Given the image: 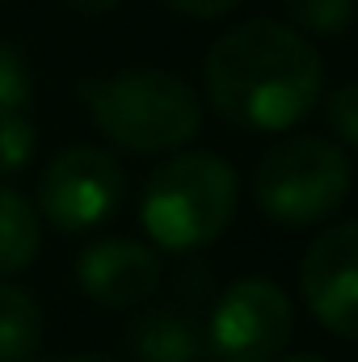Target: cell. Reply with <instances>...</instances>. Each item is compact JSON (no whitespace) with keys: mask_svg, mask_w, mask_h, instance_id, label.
<instances>
[{"mask_svg":"<svg viewBox=\"0 0 358 362\" xmlns=\"http://www.w3.org/2000/svg\"><path fill=\"white\" fill-rule=\"evenodd\" d=\"M308 312L337 337L358 341V223L329 228L312 240L299 266Z\"/></svg>","mask_w":358,"mask_h":362,"instance_id":"cell-7","label":"cell"},{"mask_svg":"<svg viewBox=\"0 0 358 362\" xmlns=\"http://www.w3.org/2000/svg\"><path fill=\"white\" fill-rule=\"evenodd\" d=\"M127 346L139 362H194L202 354V329L181 312H144L127 329Z\"/></svg>","mask_w":358,"mask_h":362,"instance_id":"cell-9","label":"cell"},{"mask_svg":"<svg viewBox=\"0 0 358 362\" xmlns=\"http://www.w3.org/2000/svg\"><path fill=\"white\" fill-rule=\"evenodd\" d=\"M42 245V223L38 211L8 185H0V278L25 270L38 257Z\"/></svg>","mask_w":358,"mask_h":362,"instance_id":"cell-10","label":"cell"},{"mask_svg":"<svg viewBox=\"0 0 358 362\" xmlns=\"http://www.w3.org/2000/svg\"><path fill=\"white\" fill-rule=\"evenodd\" d=\"M287 8H291L295 30L333 38V34H346L354 25L358 0H287Z\"/></svg>","mask_w":358,"mask_h":362,"instance_id":"cell-12","label":"cell"},{"mask_svg":"<svg viewBox=\"0 0 358 362\" xmlns=\"http://www.w3.org/2000/svg\"><path fill=\"white\" fill-rule=\"evenodd\" d=\"M122 202V169L101 148H64L38 177V206L59 232H89Z\"/></svg>","mask_w":358,"mask_h":362,"instance_id":"cell-6","label":"cell"},{"mask_svg":"<svg viewBox=\"0 0 358 362\" xmlns=\"http://www.w3.org/2000/svg\"><path fill=\"white\" fill-rule=\"evenodd\" d=\"M169 8H178L185 17H224V13H232L241 0H165Z\"/></svg>","mask_w":358,"mask_h":362,"instance_id":"cell-16","label":"cell"},{"mask_svg":"<svg viewBox=\"0 0 358 362\" xmlns=\"http://www.w3.org/2000/svg\"><path fill=\"white\" fill-rule=\"evenodd\" d=\"M325 89L321 51L282 21H245L207 51L215 110L249 131H291Z\"/></svg>","mask_w":358,"mask_h":362,"instance_id":"cell-1","label":"cell"},{"mask_svg":"<svg viewBox=\"0 0 358 362\" xmlns=\"http://www.w3.org/2000/svg\"><path fill=\"white\" fill-rule=\"evenodd\" d=\"M325 118L342 144L358 148V85H342L325 97Z\"/></svg>","mask_w":358,"mask_h":362,"instance_id":"cell-15","label":"cell"},{"mask_svg":"<svg viewBox=\"0 0 358 362\" xmlns=\"http://www.w3.org/2000/svg\"><path fill=\"white\" fill-rule=\"evenodd\" d=\"M295 329V308L282 286L270 278H241L232 282L211 320H207V350L219 362H274Z\"/></svg>","mask_w":358,"mask_h":362,"instance_id":"cell-5","label":"cell"},{"mask_svg":"<svg viewBox=\"0 0 358 362\" xmlns=\"http://www.w3.org/2000/svg\"><path fill=\"white\" fill-rule=\"evenodd\" d=\"M76 278L101 308H135L161 282V257L139 240H97L81 253Z\"/></svg>","mask_w":358,"mask_h":362,"instance_id":"cell-8","label":"cell"},{"mask_svg":"<svg viewBox=\"0 0 358 362\" xmlns=\"http://www.w3.org/2000/svg\"><path fill=\"white\" fill-rule=\"evenodd\" d=\"M25 101H30V68L8 42H0V110H25Z\"/></svg>","mask_w":358,"mask_h":362,"instance_id":"cell-14","label":"cell"},{"mask_svg":"<svg viewBox=\"0 0 358 362\" xmlns=\"http://www.w3.org/2000/svg\"><path fill=\"white\" fill-rule=\"evenodd\" d=\"M282 362H325V358H316V354H299V358H282Z\"/></svg>","mask_w":358,"mask_h":362,"instance_id":"cell-19","label":"cell"},{"mask_svg":"<svg viewBox=\"0 0 358 362\" xmlns=\"http://www.w3.org/2000/svg\"><path fill=\"white\" fill-rule=\"evenodd\" d=\"M236 215V173L211 152H181L165 160L144 189L139 219L161 249L211 245Z\"/></svg>","mask_w":358,"mask_h":362,"instance_id":"cell-3","label":"cell"},{"mask_svg":"<svg viewBox=\"0 0 358 362\" xmlns=\"http://www.w3.org/2000/svg\"><path fill=\"white\" fill-rule=\"evenodd\" d=\"M34 156V127L21 110H0V177L21 173Z\"/></svg>","mask_w":358,"mask_h":362,"instance_id":"cell-13","label":"cell"},{"mask_svg":"<svg viewBox=\"0 0 358 362\" xmlns=\"http://www.w3.org/2000/svg\"><path fill=\"white\" fill-rule=\"evenodd\" d=\"M93 122L105 131V139L131 148V152H169L181 148L198 131V97L194 89L156 68H131L81 85Z\"/></svg>","mask_w":358,"mask_h":362,"instance_id":"cell-2","label":"cell"},{"mask_svg":"<svg viewBox=\"0 0 358 362\" xmlns=\"http://www.w3.org/2000/svg\"><path fill=\"white\" fill-rule=\"evenodd\" d=\"M42 341V312L30 291L0 282V362H30Z\"/></svg>","mask_w":358,"mask_h":362,"instance_id":"cell-11","label":"cell"},{"mask_svg":"<svg viewBox=\"0 0 358 362\" xmlns=\"http://www.w3.org/2000/svg\"><path fill=\"white\" fill-rule=\"evenodd\" d=\"M64 362H114V358H101V354H76V358H64Z\"/></svg>","mask_w":358,"mask_h":362,"instance_id":"cell-18","label":"cell"},{"mask_svg":"<svg viewBox=\"0 0 358 362\" xmlns=\"http://www.w3.org/2000/svg\"><path fill=\"white\" fill-rule=\"evenodd\" d=\"M253 194L258 206L278 223H316L350 194V160L329 139L291 135L262 156Z\"/></svg>","mask_w":358,"mask_h":362,"instance_id":"cell-4","label":"cell"},{"mask_svg":"<svg viewBox=\"0 0 358 362\" xmlns=\"http://www.w3.org/2000/svg\"><path fill=\"white\" fill-rule=\"evenodd\" d=\"M68 4H72L76 13H110L118 0H68Z\"/></svg>","mask_w":358,"mask_h":362,"instance_id":"cell-17","label":"cell"}]
</instances>
